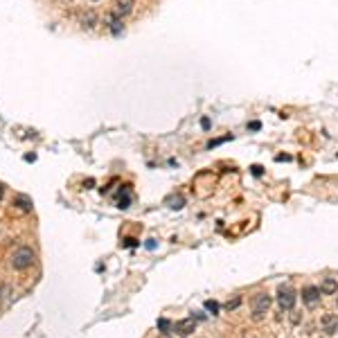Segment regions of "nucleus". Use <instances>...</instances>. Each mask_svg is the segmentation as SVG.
<instances>
[{"instance_id": "f257e3e1", "label": "nucleus", "mask_w": 338, "mask_h": 338, "mask_svg": "<svg viewBox=\"0 0 338 338\" xmlns=\"http://www.w3.org/2000/svg\"><path fill=\"white\" fill-rule=\"evenodd\" d=\"M32 264H34V250L32 248L21 246V248L14 250V255H11V266H14V270H25Z\"/></svg>"}, {"instance_id": "f03ea898", "label": "nucleus", "mask_w": 338, "mask_h": 338, "mask_svg": "<svg viewBox=\"0 0 338 338\" xmlns=\"http://www.w3.org/2000/svg\"><path fill=\"white\" fill-rule=\"evenodd\" d=\"M250 304H253V318L255 320H259V318L269 311L270 296L269 293H257V296H253V302H250Z\"/></svg>"}, {"instance_id": "7ed1b4c3", "label": "nucleus", "mask_w": 338, "mask_h": 338, "mask_svg": "<svg viewBox=\"0 0 338 338\" xmlns=\"http://www.w3.org/2000/svg\"><path fill=\"white\" fill-rule=\"evenodd\" d=\"M296 300H298L296 291L289 289V286H282V289L277 291V302H280V306L284 311H291V309L296 306Z\"/></svg>"}, {"instance_id": "20e7f679", "label": "nucleus", "mask_w": 338, "mask_h": 338, "mask_svg": "<svg viewBox=\"0 0 338 338\" xmlns=\"http://www.w3.org/2000/svg\"><path fill=\"white\" fill-rule=\"evenodd\" d=\"M320 289L318 286H304L302 289V302H304L306 306H316L318 302H320Z\"/></svg>"}, {"instance_id": "39448f33", "label": "nucleus", "mask_w": 338, "mask_h": 338, "mask_svg": "<svg viewBox=\"0 0 338 338\" xmlns=\"http://www.w3.org/2000/svg\"><path fill=\"white\" fill-rule=\"evenodd\" d=\"M194 329H196L194 318H185V320H178L174 325V332L178 334V336H190V334H194Z\"/></svg>"}, {"instance_id": "423d86ee", "label": "nucleus", "mask_w": 338, "mask_h": 338, "mask_svg": "<svg viewBox=\"0 0 338 338\" xmlns=\"http://www.w3.org/2000/svg\"><path fill=\"white\" fill-rule=\"evenodd\" d=\"M106 25H108V30H111L113 36H120L122 30H124V25H122V18L117 16L115 11H113V14H108V18H106Z\"/></svg>"}, {"instance_id": "0eeeda50", "label": "nucleus", "mask_w": 338, "mask_h": 338, "mask_svg": "<svg viewBox=\"0 0 338 338\" xmlns=\"http://www.w3.org/2000/svg\"><path fill=\"white\" fill-rule=\"evenodd\" d=\"M322 332L325 334H336L338 332V316H334V313H325V316H322Z\"/></svg>"}, {"instance_id": "6e6552de", "label": "nucleus", "mask_w": 338, "mask_h": 338, "mask_svg": "<svg viewBox=\"0 0 338 338\" xmlns=\"http://www.w3.org/2000/svg\"><path fill=\"white\" fill-rule=\"evenodd\" d=\"M133 7H135V0H117V5H115V14L120 18L129 16L133 11Z\"/></svg>"}, {"instance_id": "1a4fd4ad", "label": "nucleus", "mask_w": 338, "mask_h": 338, "mask_svg": "<svg viewBox=\"0 0 338 338\" xmlns=\"http://www.w3.org/2000/svg\"><path fill=\"white\" fill-rule=\"evenodd\" d=\"M14 207H18L21 212H32V199L30 196H25V194H18V196H14Z\"/></svg>"}, {"instance_id": "9d476101", "label": "nucleus", "mask_w": 338, "mask_h": 338, "mask_svg": "<svg viewBox=\"0 0 338 338\" xmlns=\"http://www.w3.org/2000/svg\"><path fill=\"white\" fill-rule=\"evenodd\" d=\"M336 291H338V282L334 280V277H325V280H322V284H320L322 296H334Z\"/></svg>"}, {"instance_id": "9b49d317", "label": "nucleus", "mask_w": 338, "mask_h": 338, "mask_svg": "<svg viewBox=\"0 0 338 338\" xmlns=\"http://www.w3.org/2000/svg\"><path fill=\"white\" fill-rule=\"evenodd\" d=\"M95 23H97V16H95V11L93 9H88V11L81 14V25L84 27H95Z\"/></svg>"}, {"instance_id": "f8f14e48", "label": "nucleus", "mask_w": 338, "mask_h": 338, "mask_svg": "<svg viewBox=\"0 0 338 338\" xmlns=\"http://www.w3.org/2000/svg\"><path fill=\"white\" fill-rule=\"evenodd\" d=\"M167 205L171 207V210H180V207L185 205V199H183V196H180V194H176V196H169V199H167Z\"/></svg>"}, {"instance_id": "ddd939ff", "label": "nucleus", "mask_w": 338, "mask_h": 338, "mask_svg": "<svg viewBox=\"0 0 338 338\" xmlns=\"http://www.w3.org/2000/svg\"><path fill=\"white\" fill-rule=\"evenodd\" d=\"M205 309H207V311H212V316H214V313H219V304L214 300H207L205 302Z\"/></svg>"}, {"instance_id": "4468645a", "label": "nucleus", "mask_w": 338, "mask_h": 338, "mask_svg": "<svg viewBox=\"0 0 338 338\" xmlns=\"http://www.w3.org/2000/svg\"><path fill=\"white\" fill-rule=\"evenodd\" d=\"M239 304H241V298H235V300H228L226 302V309L230 311V309H237Z\"/></svg>"}, {"instance_id": "2eb2a0df", "label": "nucleus", "mask_w": 338, "mask_h": 338, "mask_svg": "<svg viewBox=\"0 0 338 338\" xmlns=\"http://www.w3.org/2000/svg\"><path fill=\"white\" fill-rule=\"evenodd\" d=\"M7 296H11V289L7 284H0V300H5Z\"/></svg>"}, {"instance_id": "dca6fc26", "label": "nucleus", "mask_w": 338, "mask_h": 338, "mask_svg": "<svg viewBox=\"0 0 338 338\" xmlns=\"http://www.w3.org/2000/svg\"><path fill=\"white\" fill-rule=\"evenodd\" d=\"M226 140H233V135H226V137H219V140H212L210 144H207V147H217V144H221V142H226Z\"/></svg>"}, {"instance_id": "f3484780", "label": "nucleus", "mask_w": 338, "mask_h": 338, "mask_svg": "<svg viewBox=\"0 0 338 338\" xmlns=\"http://www.w3.org/2000/svg\"><path fill=\"white\" fill-rule=\"evenodd\" d=\"M158 327L163 329V332H169V320H165V318L163 320H158Z\"/></svg>"}, {"instance_id": "a211bd4d", "label": "nucleus", "mask_w": 338, "mask_h": 338, "mask_svg": "<svg viewBox=\"0 0 338 338\" xmlns=\"http://www.w3.org/2000/svg\"><path fill=\"white\" fill-rule=\"evenodd\" d=\"M250 171H253V176H262V171H264V169L259 167V165H253V167H250Z\"/></svg>"}, {"instance_id": "6ab92c4d", "label": "nucleus", "mask_w": 338, "mask_h": 338, "mask_svg": "<svg viewBox=\"0 0 338 338\" xmlns=\"http://www.w3.org/2000/svg\"><path fill=\"white\" fill-rule=\"evenodd\" d=\"M259 127H262L259 122H250V124H248V129H250V131H259Z\"/></svg>"}, {"instance_id": "aec40b11", "label": "nucleus", "mask_w": 338, "mask_h": 338, "mask_svg": "<svg viewBox=\"0 0 338 338\" xmlns=\"http://www.w3.org/2000/svg\"><path fill=\"white\" fill-rule=\"evenodd\" d=\"M201 127L205 129V131H207V129H210V120H207V117H203V120H201Z\"/></svg>"}, {"instance_id": "412c9836", "label": "nucleus", "mask_w": 338, "mask_h": 338, "mask_svg": "<svg viewBox=\"0 0 338 338\" xmlns=\"http://www.w3.org/2000/svg\"><path fill=\"white\" fill-rule=\"evenodd\" d=\"M147 248H149V250L156 248V243H153V239H149V241H147Z\"/></svg>"}, {"instance_id": "4be33fe9", "label": "nucleus", "mask_w": 338, "mask_h": 338, "mask_svg": "<svg viewBox=\"0 0 338 338\" xmlns=\"http://www.w3.org/2000/svg\"><path fill=\"white\" fill-rule=\"evenodd\" d=\"M0 196H2V185H0Z\"/></svg>"}]
</instances>
